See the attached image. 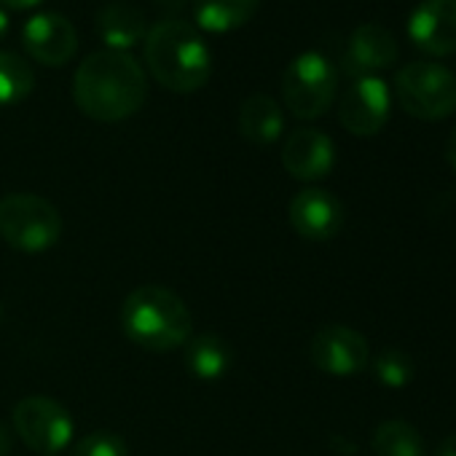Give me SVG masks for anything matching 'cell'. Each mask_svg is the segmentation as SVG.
<instances>
[{"mask_svg": "<svg viewBox=\"0 0 456 456\" xmlns=\"http://www.w3.org/2000/svg\"><path fill=\"white\" fill-rule=\"evenodd\" d=\"M148 97V76L142 65L113 49H100L78 65L73 76V100L94 121L116 124L134 116Z\"/></svg>", "mask_w": 456, "mask_h": 456, "instance_id": "obj_1", "label": "cell"}, {"mask_svg": "<svg viewBox=\"0 0 456 456\" xmlns=\"http://www.w3.org/2000/svg\"><path fill=\"white\" fill-rule=\"evenodd\" d=\"M142 57L153 81L177 94L201 89L212 73V54L201 30L177 17L159 20L148 28Z\"/></svg>", "mask_w": 456, "mask_h": 456, "instance_id": "obj_2", "label": "cell"}, {"mask_svg": "<svg viewBox=\"0 0 456 456\" xmlns=\"http://www.w3.org/2000/svg\"><path fill=\"white\" fill-rule=\"evenodd\" d=\"M124 333L142 349L169 352L193 338V317L180 296L159 285L132 290L121 309Z\"/></svg>", "mask_w": 456, "mask_h": 456, "instance_id": "obj_3", "label": "cell"}, {"mask_svg": "<svg viewBox=\"0 0 456 456\" xmlns=\"http://www.w3.org/2000/svg\"><path fill=\"white\" fill-rule=\"evenodd\" d=\"M0 237L22 253H44L62 237L57 207L38 193H9L0 201Z\"/></svg>", "mask_w": 456, "mask_h": 456, "instance_id": "obj_4", "label": "cell"}, {"mask_svg": "<svg viewBox=\"0 0 456 456\" xmlns=\"http://www.w3.org/2000/svg\"><path fill=\"white\" fill-rule=\"evenodd\" d=\"M403 110L421 121H440L456 110V73L437 62H411L395 76Z\"/></svg>", "mask_w": 456, "mask_h": 456, "instance_id": "obj_5", "label": "cell"}, {"mask_svg": "<svg viewBox=\"0 0 456 456\" xmlns=\"http://www.w3.org/2000/svg\"><path fill=\"white\" fill-rule=\"evenodd\" d=\"M338 76L328 57L320 52H301L282 76V97L296 118H320L336 97Z\"/></svg>", "mask_w": 456, "mask_h": 456, "instance_id": "obj_6", "label": "cell"}, {"mask_svg": "<svg viewBox=\"0 0 456 456\" xmlns=\"http://www.w3.org/2000/svg\"><path fill=\"white\" fill-rule=\"evenodd\" d=\"M14 429L33 451L54 456L70 443L73 419L52 397H25L14 408Z\"/></svg>", "mask_w": 456, "mask_h": 456, "instance_id": "obj_7", "label": "cell"}, {"mask_svg": "<svg viewBox=\"0 0 456 456\" xmlns=\"http://www.w3.org/2000/svg\"><path fill=\"white\" fill-rule=\"evenodd\" d=\"M22 46L36 62L60 68L76 57L78 33L76 25L60 12H38L22 25Z\"/></svg>", "mask_w": 456, "mask_h": 456, "instance_id": "obj_8", "label": "cell"}, {"mask_svg": "<svg viewBox=\"0 0 456 456\" xmlns=\"http://www.w3.org/2000/svg\"><path fill=\"white\" fill-rule=\"evenodd\" d=\"M338 118L346 132L357 137L379 134L389 118V89L376 76H357L344 92Z\"/></svg>", "mask_w": 456, "mask_h": 456, "instance_id": "obj_9", "label": "cell"}, {"mask_svg": "<svg viewBox=\"0 0 456 456\" xmlns=\"http://www.w3.org/2000/svg\"><path fill=\"white\" fill-rule=\"evenodd\" d=\"M312 362L330 376H354L368 365L370 349L362 333L346 325H328L322 328L309 344Z\"/></svg>", "mask_w": 456, "mask_h": 456, "instance_id": "obj_10", "label": "cell"}, {"mask_svg": "<svg viewBox=\"0 0 456 456\" xmlns=\"http://www.w3.org/2000/svg\"><path fill=\"white\" fill-rule=\"evenodd\" d=\"M290 223L298 237L309 242H328L344 225V204L322 188H306L290 201Z\"/></svg>", "mask_w": 456, "mask_h": 456, "instance_id": "obj_11", "label": "cell"}, {"mask_svg": "<svg viewBox=\"0 0 456 456\" xmlns=\"http://www.w3.org/2000/svg\"><path fill=\"white\" fill-rule=\"evenodd\" d=\"M411 41L432 57L456 54V0H424L408 20Z\"/></svg>", "mask_w": 456, "mask_h": 456, "instance_id": "obj_12", "label": "cell"}, {"mask_svg": "<svg viewBox=\"0 0 456 456\" xmlns=\"http://www.w3.org/2000/svg\"><path fill=\"white\" fill-rule=\"evenodd\" d=\"M336 164L333 140L320 129H296L282 145V167L296 180H322Z\"/></svg>", "mask_w": 456, "mask_h": 456, "instance_id": "obj_13", "label": "cell"}, {"mask_svg": "<svg viewBox=\"0 0 456 456\" xmlns=\"http://www.w3.org/2000/svg\"><path fill=\"white\" fill-rule=\"evenodd\" d=\"M397 60V41L381 25H360L349 36L346 46V68L357 76H370V70H384Z\"/></svg>", "mask_w": 456, "mask_h": 456, "instance_id": "obj_14", "label": "cell"}, {"mask_svg": "<svg viewBox=\"0 0 456 456\" xmlns=\"http://www.w3.org/2000/svg\"><path fill=\"white\" fill-rule=\"evenodd\" d=\"M97 33L105 49L126 52L145 38L148 17L140 6L129 4V0H113V4L102 6V12L97 14Z\"/></svg>", "mask_w": 456, "mask_h": 456, "instance_id": "obj_15", "label": "cell"}, {"mask_svg": "<svg viewBox=\"0 0 456 456\" xmlns=\"http://www.w3.org/2000/svg\"><path fill=\"white\" fill-rule=\"evenodd\" d=\"M285 129L282 108L269 94H250L240 108V134L253 145H272Z\"/></svg>", "mask_w": 456, "mask_h": 456, "instance_id": "obj_16", "label": "cell"}, {"mask_svg": "<svg viewBox=\"0 0 456 456\" xmlns=\"http://www.w3.org/2000/svg\"><path fill=\"white\" fill-rule=\"evenodd\" d=\"M258 4L261 0H193L196 28L212 36L232 33L256 17Z\"/></svg>", "mask_w": 456, "mask_h": 456, "instance_id": "obj_17", "label": "cell"}, {"mask_svg": "<svg viewBox=\"0 0 456 456\" xmlns=\"http://www.w3.org/2000/svg\"><path fill=\"white\" fill-rule=\"evenodd\" d=\"M232 360H234L232 346L212 333L196 336L185 344V365L196 379L212 381L225 376L228 368H232Z\"/></svg>", "mask_w": 456, "mask_h": 456, "instance_id": "obj_18", "label": "cell"}, {"mask_svg": "<svg viewBox=\"0 0 456 456\" xmlns=\"http://www.w3.org/2000/svg\"><path fill=\"white\" fill-rule=\"evenodd\" d=\"M370 445L376 456H424V440L419 429L400 419L379 424Z\"/></svg>", "mask_w": 456, "mask_h": 456, "instance_id": "obj_19", "label": "cell"}, {"mask_svg": "<svg viewBox=\"0 0 456 456\" xmlns=\"http://www.w3.org/2000/svg\"><path fill=\"white\" fill-rule=\"evenodd\" d=\"M36 86L33 68L17 52L0 49V105H17L28 100Z\"/></svg>", "mask_w": 456, "mask_h": 456, "instance_id": "obj_20", "label": "cell"}, {"mask_svg": "<svg viewBox=\"0 0 456 456\" xmlns=\"http://www.w3.org/2000/svg\"><path fill=\"white\" fill-rule=\"evenodd\" d=\"M370 370H373V379L384 384L387 389H403L413 379V360L403 349L389 346L376 354Z\"/></svg>", "mask_w": 456, "mask_h": 456, "instance_id": "obj_21", "label": "cell"}, {"mask_svg": "<svg viewBox=\"0 0 456 456\" xmlns=\"http://www.w3.org/2000/svg\"><path fill=\"white\" fill-rule=\"evenodd\" d=\"M73 456H129V451H126V443L121 435L97 429L76 445Z\"/></svg>", "mask_w": 456, "mask_h": 456, "instance_id": "obj_22", "label": "cell"}, {"mask_svg": "<svg viewBox=\"0 0 456 456\" xmlns=\"http://www.w3.org/2000/svg\"><path fill=\"white\" fill-rule=\"evenodd\" d=\"M445 161L451 164V169L456 172V126L448 132V137H445Z\"/></svg>", "mask_w": 456, "mask_h": 456, "instance_id": "obj_23", "label": "cell"}, {"mask_svg": "<svg viewBox=\"0 0 456 456\" xmlns=\"http://www.w3.org/2000/svg\"><path fill=\"white\" fill-rule=\"evenodd\" d=\"M435 456H456V432L440 440V445H437Z\"/></svg>", "mask_w": 456, "mask_h": 456, "instance_id": "obj_24", "label": "cell"}, {"mask_svg": "<svg viewBox=\"0 0 456 456\" xmlns=\"http://www.w3.org/2000/svg\"><path fill=\"white\" fill-rule=\"evenodd\" d=\"M0 4L9 9H17V12H25V9H36L41 0H0Z\"/></svg>", "mask_w": 456, "mask_h": 456, "instance_id": "obj_25", "label": "cell"}, {"mask_svg": "<svg viewBox=\"0 0 456 456\" xmlns=\"http://www.w3.org/2000/svg\"><path fill=\"white\" fill-rule=\"evenodd\" d=\"M12 453V435L6 432V427H0V456Z\"/></svg>", "mask_w": 456, "mask_h": 456, "instance_id": "obj_26", "label": "cell"}, {"mask_svg": "<svg viewBox=\"0 0 456 456\" xmlns=\"http://www.w3.org/2000/svg\"><path fill=\"white\" fill-rule=\"evenodd\" d=\"M9 25H12V22H9V14H6L4 9H0V41L6 38V33H9Z\"/></svg>", "mask_w": 456, "mask_h": 456, "instance_id": "obj_27", "label": "cell"}]
</instances>
